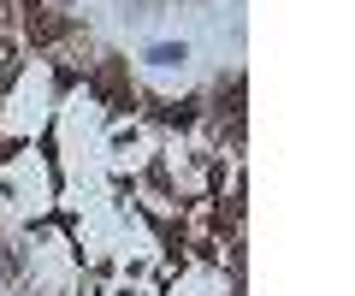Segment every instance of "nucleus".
I'll list each match as a JSON object with an SVG mask.
<instances>
[{
  "label": "nucleus",
  "mask_w": 355,
  "mask_h": 296,
  "mask_svg": "<svg viewBox=\"0 0 355 296\" xmlns=\"http://www.w3.org/2000/svg\"><path fill=\"white\" fill-rule=\"evenodd\" d=\"M214 119H219V125H231V137H237V130H243V71H231V83L225 78H219V95H214Z\"/></svg>",
  "instance_id": "1"
}]
</instances>
